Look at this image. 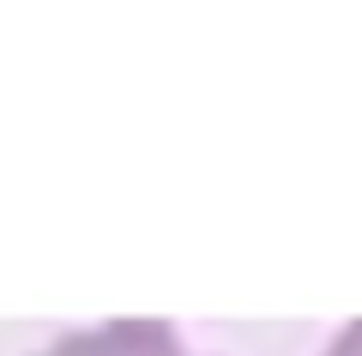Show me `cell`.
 Masks as SVG:
<instances>
[{
    "mask_svg": "<svg viewBox=\"0 0 362 356\" xmlns=\"http://www.w3.org/2000/svg\"><path fill=\"white\" fill-rule=\"evenodd\" d=\"M320 356H362V320H350V326L344 332H338V338L332 344H326V350Z\"/></svg>",
    "mask_w": 362,
    "mask_h": 356,
    "instance_id": "2",
    "label": "cell"
},
{
    "mask_svg": "<svg viewBox=\"0 0 362 356\" xmlns=\"http://www.w3.org/2000/svg\"><path fill=\"white\" fill-rule=\"evenodd\" d=\"M175 344L181 338H175L169 320H103V326L54 338L49 350H37V356H163V350H175Z\"/></svg>",
    "mask_w": 362,
    "mask_h": 356,
    "instance_id": "1",
    "label": "cell"
},
{
    "mask_svg": "<svg viewBox=\"0 0 362 356\" xmlns=\"http://www.w3.org/2000/svg\"><path fill=\"white\" fill-rule=\"evenodd\" d=\"M163 356H187V350H181V344H175V350H163Z\"/></svg>",
    "mask_w": 362,
    "mask_h": 356,
    "instance_id": "3",
    "label": "cell"
}]
</instances>
